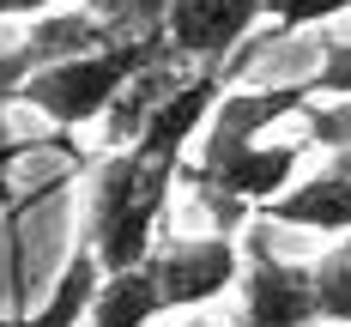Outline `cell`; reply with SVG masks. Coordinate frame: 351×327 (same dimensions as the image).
Listing matches in <instances>:
<instances>
[{
  "label": "cell",
  "instance_id": "8fae6325",
  "mask_svg": "<svg viewBox=\"0 0 351 327\" xmlns=\"http://www.w3.org/2000/svg\"><path fill=\"white\" fill-rule=\"evenodd\" d=\"M164 6H170V0H85V12H91L109 36L164 31Z\"/></svg>",
  "mask_w": 351,
  "mask_h": 327
},
{
  "label": "cell",
  "instance_id": "ba28073f",
  "mask_svg": "<svg viewBox=\"0 0 351 327\" xmlns=\"http://www.w3.org/2000/svg\"><path fill=\"white\" fill-rule=\"evenodd\" d=\"M164 315V297H158V279L152 267H115L97 279V297H91V327H152Z\"/></svg>",
  "mask_w": 351,
  "mask_h": 327
},
{
  "label": "cell",
  "instance_id": "8992f818",
  "mask_svg": "<svg viewBox=\"0 0 351 327\" xmlns=\"http://www.w3.org/2000/svg\"><path fill=\"white\" fill-rule=\"evenodd\" d=\"M267 224H291V230H321V237H346L351 230V164L327 158V170L291 182L261 206Z\"/></svg>",
  "mask_w": 351,
  "mask_h": 327
},
{
  "label": "cell",
  "instance_id": "6da1fadb",
  "mask_svg": "<svg viewBox=\"0 0 351 327\" xmlns=\"http://www.w3.org/2000/svg\"><path fill=\"white\" fill-rule=\"evenodd\" d=\"M176 176H182V158L145 152V145H104L85 182V218H79V237L97 249L104 273L140 267L152 254Z\"/></svg>",
  "mask_w": 351,
  "mask_h": 327
},
{
  "label": "cell",
  "instance_id": "e0dca14e",
  "mask_svg": "<svg viewBox=\"0 0 351 327\" xmlns=\"http://www.w3.org/2000/svg\"><path fill=\"white\" fill-rule=\"evenodd\" d=\"M182 327H237V322H212V315H188Z\"/></svg>",
  "mask_w": 351,
  "mask_h": 327
},
{
  "label": "cell",
  "instance_id": "7a4b0ae2",
  "mask_svg": "<svg viewBox=\"0 0 351 327\" xmlns=\"http://www.w3.org/2000/svg\"><path fill=\"white\" fill-rule=\"evenodd\" d=\"M164 55H176L164 31L109 36L97 49H79L67 61H49V67L25 73V79L6 91V104H25V109H36L43 121H55L61 134H73V128H91V121L115 104V91H121L134 73H145L152 61H164Z\"/></svg>",
  "mask_w": 351,
  "mask_h": 327
},
{
  "label": "cell",
  "instance_id": "4fadbf2b",
  "mask_svg": "<svg viewBox=\"0 0 351 327\" xmlns=\"http://www.w3.org/2000/svg\"><path fill=\"white\" fill-rule=\"evenodd\" d=\"M303 115H309V134L303 140L321 145V152H351V97H327V104H303Z\"/></svg>",
  "mask_w": 351,
  "mask_h": 327
},
{
  "label": "cell",
  "instance_id": "3957f363",
  "mask_svg": "<svg viewBox=\"0 0 351 327\" xmlns=\"http://www.w3.org/2000/svg\"><path fill=\"white\" fill-rule=\"evenodd\" d=\"M243 315L237 327H315L321 303H315V267L309 261H285L267 249V230H254V218L243 224Z\"/></svg>",
  "mask_w": 351,
  "mask_h": 327
},
{
  "label": "cell",
  "instance_id": "ac0fdd59",
  "mask_svg": "<svg viewBox=\"0 0 351 327\" xmlns=\"http://www.w3.org/2000/svg\"><path fill=\"white\" fill-rule=\"evenodd\" d=\"M315 327H321V322H315Z\"/></svg>",
  "mask_w": 351,
  "mask_h": 327
},
{
  "label": "cell",
  "instance_id": "277c9868",
  "mask_svg": "<svg viewBox=\"0 0 351 327\" xmlns=\"http://www.w3.org/2000/svg\"><path fill=\"white\" fill-rule=\"evenodd\" d=\"M145 267H152V279H158L164 309H200V303H218L224 291H237V273H243V237H237V230L164 237V243H152Z\"/></svg>",
  "mask_w": 351,
  "mask_h": 327
},
{
  "label": "cell",
  "instance_id": "7c38bea8",
  "mask_svg": "<svg viewBox=\"0 0 351 327\" xmlns=\"http://www.w3.org/2000/svg\"><path fill=\"white\" fill-rule=\"evenodd\" d=\"M339 12H351V0H267V6H261V19L273 25V36L327 25V19H339Z\"/></svg>",
  "mask_w": 351,
  "mask_h": 327
},
{
  "label": "cell",
  "instance_id": "2e32d148",
  "mask_svg": "<svg viewBox=\"0 0 351 327\" xmlns=\"http://www.w3.org/2000/svg\"><path fill=\"white\" fill-rule=\"evenodd\" d=\"M49 6H61V0H0V19H36Z\"/></svg>",
  "mask_w": 351,
  "mask_h": 327
},
{
  "label": "cell",
  "instance_id": "5b68a950",
  "mask_svg": "<svg viewBox=\"0 0 351 327\" xmlns=\"http://www.w3.org/2000/svg\"><path fill=\"white\" fill-rule=\"evenodd\" d=\"M261 6L267 0H170L164 36L188 67H224V61H237V49H248Z\"/></svg>",
  "mask_w": 351,
  "mask_h": 327
},
{
  "label": "cell",
  "instance_id": "9c48e42d",
  "mask_svg": "<svg viewBox=\"0 0 351 327\" xmlns=\"http://www.w3.org/2000/svg\"><path fill=\"white\" fill-rule=\"evenodd\" d=\"M97 279H104V267L85 249H73L67 267H61V279H55V291H49V303L36 315H0V327H85L91 297H97Z\"/></svg>",
  "mask_w": 351,
  "mask_h": 327
},
{
  "label": "cell",
  "instance_id": "52a82bcc",
  "mask_svg": "<svg viewBox=\"0 0 351 327\" xmlns=\"http://www.w3.org/2000/svg\"><path fill=\"white\" fill-rule=\"evenodd\" d=\"M31 31L19 36L6 55H0V91H12L25 73L49 67V61H67V55H79V49H97V43H109V31L79 6V12H36V19H25Z\"/></svg>",
  "mask_w": 351,
  "mask_h": 327
},
{
  "label": "cell",
  "instance_id": "9a60e30c",
  "mask_svg": "<svg viewBox=\"0 0 351 327\" xmlns=\"http://www.w3.org/2000/svg\"><path fill=\"white\" fill-rule=\"evenodd\" d=\"M31 152H36L31 140H12V128H6V91H0V182H6V170L19 158H31Z\"/></svg>",
  "mask_w": 351,
  "mask_h": 327
},
{
  "label": "cell",
  "instance_id": "30bf717a",
  "mask_svg": "<svg viewBox=\"0 0 351 327\" xmlns=\"http://www.w3.org/2000/svg\"><path fill=\"white\" fill-rule=\"evenodd\" d=\"M315 267V303L327 327H351V230L333 237V249L309 261Z\"/></svg>",
  "mask_w": 351,
  "mask_h": 327
},
{
  "label": "cell",
  "instance_id": "5bb4252c",
  "mask_svg": "<svg viewBox=\"0 0 351 327\" xmlns=\"http://www.w3.org/2000/svg\"><path fill=\"white\" fill-rule=\"evenodd\" d=\"M309 85H315V97H351V43L339 36L321 43V67L309 73Z\"/></svg>",
  "mask_w": 351,
  "mask_h": 327
}]
</instances>
